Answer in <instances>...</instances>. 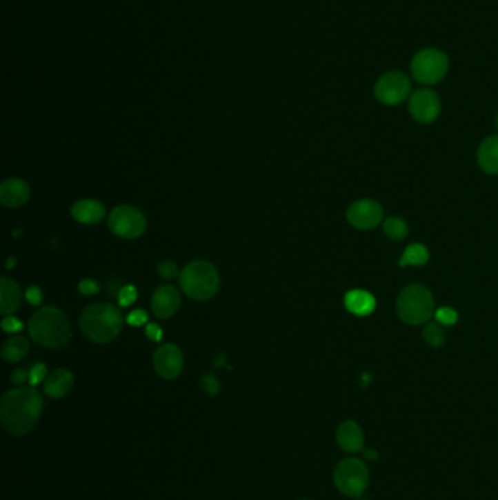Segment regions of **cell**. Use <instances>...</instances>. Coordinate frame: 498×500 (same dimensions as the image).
<instances>
[{
    "instance_id": "f1b7e54d",
    "label": "cell",
    "mask_w": 498,
    "mask_h": 500,
    "mask_svg": "<svg viewBox=\"0 0 498 500\" xmlns=\"http://www.w3.org/2000/svg\"><path fill=\"white\" fill-rule=\"evenodd\" d=\"M201 383H202L203 391H205L208 395H210V397L217 395V394L219 392V389H221V385H219L218 379H217V377H215L214 374H205V376L202 377Z\"/></svg>"
},
{
    "instance_id": "e0dca14e",
    "label": "cell",
    "mask_w": 498,
    "mask_h": 500,
    "mask_svg": "<svg viewBox=\"0 0 498 500\" xmlns=\"http://www.w3.org/2000/svg\"><path fill=\"white\" fill-rule=\"evenodd\" d=\"M22 303V290L12 278L0 279V313L9 316L17 312Z\"/></svg>"
},
{
    "instance_id": "d4e9b609",
    "label": "cell",
    "mask_w": 498,
    "mask_h": 500,
    "mask_svg": "<svg viewBox=\"0 0 498 500\" xmlns=\"http://www.w3.org/2000/svg\"><path fill=\"white\" fill-rule=\"evenodd\" d=\"M434 316H435V321H437L440 325H444V326H452L459 319L457 312L455 309H452V308H447V306L439 308L437 310L434 312Z\"/></svg>"
},
{
    "instance_id": "1f68e13d",
    "label": "cell",
    "mask_w": 498,
    "mask_h": 500,
    "mask_svg": "<svg viewBox=\"0 0 498 500\" xmlns=\"http://www.w3.org/2000/svg\"><path fill=\"white\" fill-rule=\"evenodd\" d=\"M99 291V284L91 278H85L79 283V292L83 296H91V294H97Z\"/></svg>"
},
{
    "instance_id": "8d00e7d4",
    "label": "cell",
    "mask_w": 498,
    "mask_h": 500,
    "mask_svg": "<svg viewBox=\"0 0 498 500\" xmlns=\"http://www.w3.org/2000/svg\"><path fill=\"white\" fill-rule=\"evenodd\" d=\"M223 364H226V356L219 354L217 357V360H215V366H217V368H221V366H223Z\"/></svg>"
},
{
    "instance_id": "ffe728a7",
    "label": "cell",
    "mask_w": 498,
    "mask_h": 500,
    "mask_svg": "<svg viewBox=\"0 0 498 500\" xmlns=\"http://www.w3.org/2000/svg\"><path fill=\"white\" fill-rule=\"evenodd\" d=\"M376 299L366 290H351L345 294V308L355 316H368L376 310Z\"/></svg>"
},
{
    "instance_id": "2e32d148",
    "label": "cell",
    "mask_w": 498,
    "mask_h": 500,
    "mask_svg": "<svg viewBox=\"0 0 498 500\" xmlns=\"http://www.w3.org/2000/svg\"><path fill=\"white\" fill-rule=\"evenodd\" d=\"M70 214L81 224H98L106 217V206L97 199H82L72 206Z\"/></svg>"
},
{
    "instance_id": "4fadbf2b",
    "label": "cell",
    "mask_w": 498,
    "mask_h": 500,
    "mask_svg": "<svg viewBox=\"0 0 498 500\" xmlns=\"http://www.w3.org/2000/svg\"><path fill=\"white\" fill-rule=\"evenodd\" d=\"M181 304L180 291L170 284L159 286L152 294V312L159 319H168L176 313Z\"/></svg>"
},
{
    "instance_id": "83f0119b",
    "label": "cell",
    "mask_w": 498,
    "mask_h": 500,
    "mask_svg": "<svg viewBox=\"0 0 498 500\" xmlns=\"http://www.w3.org/2000/svg\"><path fill=\"white\" fill-rule=\"evenodd\" d=\"M158 274L164 279H174L176 277H180L179 268L172 261H163L158 266Z\"/></svg>"
},
{
    "instance_id": "4316f807",
    "label": "cell",
    "mask_w": 498,
    "mask_h": 500,
    "mask_svg": "<svg viewBox=\"0 0 498 500\" xmlns=\"http://www.w3.org/2000/svg\"><path fill=\"white\" fill-rule=\"evenodd\" d=\"M47 377V366L44 363L34 364L30 370V385L37 386L39 383L44 382Z\"/></svg>"
},
{
    "instance_id": "f546056e",
    "label": "cell",
    "mask_w": 498,
    "mask_h": 500,
    "mask_svg": "<svg viewBox=\"0 0 498 500\" xmlns=\"http://www.w3.org/2000/svg\"><path fill=\"white\" fill-rule=\"evenodd\" d=\"M2 329L8 334H15L22 331L23 323L18 318H14V316H5L2 321Z\"/></svg>"
},
{
    "instance_id": "d590c367",
    "label": "cell",
    "mask_w": 498,
    "mask_h": 500,
    "mask_svg": "<svg viewBox=\"0 0 498 500\" xmlns=\"http://www.w3.org/2000/svg\"><path fill=\"white\" fill-rule=\"evenodd\" d=\"M364 454H366V458L367 459H371V461H376L377 459V452H376V450L368 449V450H364Z\"/></svg>"
},
{
    "instance_id": "d6986e66",
    "label": "cell",
    "mask_w": 498,
    "mask_h": 500,
    "mask_svg": "<svg viewBox=\"0 0 498 500\" xmlns=\"http://www.w3.org/2000/svg\"><path fill=\"white\" fill-rule=\"evenodd\" d=\"M477 158L484 173L498 176V135L488 137L481 142Z\"/></svg>"
},
{
    "instance_id": "30bf717a",
    "label": "cell",
    "mask_w": 498,
    "mask_h": 500,
    "mask_svg": "<svg viewBox=\"0 0 498 500\" xmlns=\"http://www.w3.org/2000/svg\"><path fill=\"white\" fill-rule=\"evenodd\" d=\"M441 101L437 92L424 88L418 90L409 97V113L418 123H432L439 117Z\"/></svg>"
},
{
    "instance_id": "8fae6325",
    "label": "cell",
    "mask_w": 498,
    "mask_h": 500,
    "mask_svg": "<svg viewBox=\"0 0 498 500\" xmlns=\"http://www.w3.org/2000/svg\"><path fill=\"white\" fill-rule=\"evenodd\" d=\"M383 208L375 199L355 201L346 211V219L357 230H372L383 221Z\"/></svg>"
},
{
    "instance_id": "f35d334b",
    "label": "cell",
    "mask_w": 498,
    "mask_h": 500,
    "mask_svg": "<svg viewBox=\"0 0 498 500\" xmlns=\"http://www.w3.org/2000/svg\"><path fill=\"white\" fill-rule=\"evenodd\" d=\"M497 128H498V116H497Z\"/></svg>"
},
{
    "instance_id": "603a6c76",
    "label": "cell",
    "mask_w": 498,
    "mask_h": 500,
    "mask_svg": "<svg viewBox=\"0 0 498 500\" xmlns=\"http://www.w3.org/2000/svg\"><path fill=\"white\" fill-rule=\"evenodd\" d=\"M383 231L390 240L401 241V240L406 239V236L409 233V227L405 219H402L399 217H389L383 223Z\"/></svg>"
},
{
    "instance_id": "44dd1931",
    "label": "cell",
    "mask_w": 498,
    "mask_h": 500,
    "mask_svg": "<svg viewBox=\"0 0 498 500\" xmlns=\"http://www.w3.org/2000/svg\"><path fill=\"white\" fill-rule=\"evenodd\" d=\"M30 351L28 339L21 335H15L6 339L2 346V357L9 363L21 361Z\"/></svg>"
},
{
    "instance_id": "3957f363",
    "label": "cell",
    "mask_w": 498,
    "mask_h": 500,
    "mask_svg": "<svg viewBox=\"0 0 498 500\" xmlns=\"http://www.w3.org/2000/svg\"><path fill=\"white\" fill-rule=\"evenodd\" d=\"M79 325L86 338L92 343L107 344L113 341L123 328L121 312L110 303H95L81 313Z\"/></svg>"
},
{
    "instance_id": "9c48e42d",
    "label": "cell",
    "mask_w": 498,
    "mask_h": 500,
    "mask_svg": "<svg viewBox=\"0 0 498 500\" xmlns=\"http://www.w3.org/2000/svg\"><path fill=\"white\" fill-rule=\"evenodd\" d=\"M410 88L412 85L404 72L390 70L383 73L377 79L375 85V97L381 104L397 106L410 95Z\"/></svg>"
},
{
    "instance_id": "cb8c5ba5",
    "label": "cell",
    "mask_w": 498,
    "mask_h": 500,
    "mask_svg": "<svg viewBox=\"0 0 498 500\" xmlns=\"http://www.w3.org/2000/svg\"><path fill=\"white\" fill-rule=\"evenodd\" d=\"M422 338L430 347L439 348L444 344L446 334L439 322H427L424 329H422Z\"/></svg>"
},
{
    "instance_id": "7a4b0ae2",
    "label": "cell",
    "mask_w": 498,
    "mask_h": 500,
    "mask_svg": "<svg viewBox=\"0 0 498 500\" xmlns=\"http://www.w3.org/2000/svg\"><path fill=\"white\" fill-rule=\"evenodd\" d=\"M28 332L37 344L46 348L65 347L72 337L66 314L54 306L37 310L28 321Z\"/></svg>"
},
{
    "instance_id": "484cf974",
    "label": "cell",
    "mask_w": 498,
    "mask_h": 500,
    "mask_svg": "<svg viewBox=\"0 0 498 500\" xmlns=\"http://www.w3.org/2000/svg\"><path fill=\"white\" fill-rule=\"evenodd\" d=\"M136 299H138V290H136V287L132 284L123 286L117 296L119 304L121 308H129L130 304H133L136 301Z\"/></svg>"
},
{
    "instance_id": "9a60e30c",
    "label": "cell",
    "mask_w": 498,
    "mask_h": 500,
    "mask_svg": "<svg viewBox=\"0 0 498 500\" xmlns=\"http://www.w3.org/2000/svg\"><path fill=\"white\" fill-rule=\"evenodd\" d=\"M30 199V186L22 179H8L0 185V202L8 208H18Z\"/></svg>"
},
{
    "instance_id": "7402d4cb",
    "label": "cell",
    "mask_w": 498,
    "mask_h": 500,
    "mask_svg": "<svg viewBox=\"0 0 498 500\" xmlns=\"http://www.w3.org/2000/svg\"><path fill=\"white\" fill-rule=\"evenodd\" d=\"M430 259L428 249L421 243L409 245L399 259V266H422Z\"/></svg>"
},
{
    "instance_id": "e575fe53",
    "label": "cell",
    "mask_w": 498,
    "mask_h": 500,
    "mask_svg": "<svg viewBox=\"0 0 498 500\" xmlns=\"http://www.w3.org/2000/svg\"><path fill=\"white\" fill-rule=\"evenodd\" d=\"M10 381L14 385H23L27 381H30V372H27L25 369H17L14 373L10 374Z\"/></svg>"
},
{
    "instance_id": "4dcf8cb0",
    "label": "cell",
    "mask_w": 498,
    "mask_h": 500,
    "mask_svg": "<svg viewBox=\"0 0 498 500\" xmlns=\"http://www.w3.org/2000/svg\"><path fill=\"white\" fill-rule=\"evenodd\" d=\"M128 323L132 326H141L145 325L148 322V313L142 309H136L133 312H130L126 318Z\"/></svg>"
},
{
    "instance_id": "8992f818",
    "label": "cell",
    "mask_w": 498,
    "mask_h": 500,
    "mask_svg": "<svg viewBox=\"0 0 498 500\" xmlns=\"http://www.w3.org/2000/svg\"><path fill=\"white\" fill-rule=\"evenodd\" d=\"M333 481L338 490L348 497H359L367 490L370 471L364 461L358 458H346L335 468Z\"/></svg>"
},
{
    "instance_id": "5b68a950",
    "label": "cell",
    "mask_w": 498,
    "mask_h": 500,
    "mask_svg": "<svg viewBox=\"0 0 498 500\" xmlns=\"http://www.w3.org/2000/svg\"><path fill=\"white\" fill-rule=\"evenodd\" d=\"M181 290L193 300L212 299L219 290V274L208 261H193L180 272Z\"/></svg>"
},
{
    "instance_id": "74e56055",
    "label": "cell",
    "mask_w": 498,
    "mask_h": 500,
    "mask_svg": "<svg viewBox=\"0 0 498 500\" xmlns=\"http://www.w3.org/2000/svg\"><path fill=\"white\" fill-rule=\"evenodd\" d=\"M8 262H9V263L6 265V268H10V266H14V265H15V258H10V259H9Z\"/></svg>"
},
{
    "instance_id": "7c38bea8",
    "label": "cell",
    "mask_w": 498,
    "mask_h": 500,
    "mask_svg": "<svg viewBox=\"0 0 498 500\" xmlns=\"http://www.w3.org/2000/svg\"><path fill=\"white\" fill-rule=\"evenodd\" d=\"M183 366L184 356L177 346L164 344L154 352L155 372L164 379H176L177 376H180Z\"/></svg>"
},
{
    "instance_id": "52a82bcc",
    "label": "cell",
    "mask_w": 498,
    "mask_h": 500,
    "mask_svg": "<svg viewBox=\"0 0 498 500\" xmlns=\"http://www.w3.org/2000/svg\"><path fill=\"white\" fill-rule=\"evenodd\" d=\"M449 57L437 48H424L418 52L410 62L412 78L422 85L440 82L449 72Z\"/></svg>"
},
{
    "instance_id": "277c9868",
    "label": "cell",
    "mask_w": 498,
    "mask_h": 500,
    "mask_svg": "<svg viewBox=\"0 0 498 500\" xmlns=\"http://www.w3.org/2000/svg\"><path fill=\"white\" fill-rule=\"evenodd\" d=\"M396 312L408 325L427 323L434 314V297L422 284H409L397 296Z\"/></svg>"
},
{
    "instance_id": "6da1fadb",
    "label": "cell",
    "mask_w": 498,
    "mask_h": 500,
    "mask_svg": "<svg viewBox=\"0 0 498 500\" xmlns=\"http://www.w3.org/2000/svg\"><path fill=\"white\" fill-rule=\"evenodd\" d=\"M43 407L44 399L32 386L10 389L0 402V423L12 436L27 434L39 423Z\"/></svg>"
},
{
    "instance_id": "5bb4252c",
    "label": "cell",
    "mask_w": 498,
    "mask_h": 500,
    "mask_svg": "<svg viewBox=\"0 0 498 500\" xmlns=\"http://www.w3.org/2000/svg\"><path fill=\"white\" fill-rule=\"evenodd\" d=\"M336 441L342 450L348 454H357L364 449L366 437L361 426L354 420H345L336 432Z\"/></svg>"
},
{
    "instance_id": "d6a6232c",
    "label": "cell",
    "mask_w": 498,
    "mask_h": 500,
    "mask_svg": "<svg viewBox=\"0 0 498 500\" xmlns=\"http://www.w3.org/2000/svg\"><path fill=\"white\" fill-rule=\"evenodd\" d=\"M25 299H27L28 303L32 304V306H40L43 301V292L39 287L31 286L27 288V291H25Z\"/></svg>"
},
{
    "instance_id": "ba28073f",
    "label": "cell",
    "mask_w": 498,
    "mask_h": 500,
    "mask_svg": "<svg viewBox=\"0 0 498 500\" xmlns=\"http://www.w3.org/2000/svg\"><path fill=\"white\" fill-rule=\"evenodd\" d=\"M108 228L117 237L136 239L146 230V218L132 205H119L108 215Z\"/></svg>"
},
{
    "instance_id": "836d02e7",
    "label": "cell",
    "mask_w": 498,
    "mask_h": 500,
    "mask_svg": "<svg viewBox=\"0 0 498 500\" xmlns=\"http://www.w3.org/2000/svg\"><path fill=\"white\" fill-rule=\"evenodd\" d=\"M145 332L152 343H159V341L163 339V329H161L157 323H148Z\"/></svg>"
},
{
    "instance_id": "ac0fdd59",
    "label": "cell",
    "mask_w": 498,
    "mask_h": 500,
    "mask_svg": "<svg viewBox=\"0 0 498 500\" xmlns=\"http://www.w3.org/2000/svg\"><path fill=\"white\" fill-rule=\"evenodd\" d=\"M73 386V374L68 369H56L44 381V392L53 399L66 397Z\"/></svg>"
}]
</instances>
